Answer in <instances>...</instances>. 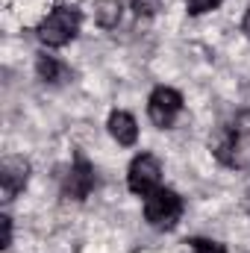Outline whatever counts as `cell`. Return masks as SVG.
Masks as SVG:
<instances>
[{
  "instance_id": "6da1fadb",
  "label": "cell",
  "mask_w": 250,
  "mask_h": 253,
  "mask_svg": "<svg viewBox=\"0 0 250 253\" xmlns=\"http://www.w3.org/2000/svg\"><path fill=\"white\" fill-rule=\"evenodd\" d=\"M209 150L227 168H250V115L218 126L215 135H209Z\"/></svg>"
},
{
  "instance_id": "7a4b0ae2",
  "label": "cell",
  "mask_w": 250,
  "mask_h": 253,
  "mask_svg": "<svg viewBox=\"0 0 250 253\" xmlns=\"http://www.w3.org/2000/svg\"><path fill=\"white\" fill-rule=\"evenodd\" d=\"M80 27H83V12L77 6L59 3L42 18V24L36 27V36L44 47H65L80 36Z\"/></svg>"
},
{
  "instance_id": "3957f363",
  "label": "cell",
  "mask_w": 250,
  "mask_h": 253,
  "mask_svg": "<svg viewBox=\"0 0 250 253\" xmlns=\"http://www.w3.org/2000/svg\"><path fill=\"white\" fill-rule=\"evenodd\" d=\"M183 212H186V203H183V197L174 189L159 186L156 191H150L144 197V218H147V224L153 230H162V233L174 230L180 224Z\"/></svg>"
},
{
  "instance_id": "277c9868",
  "label": "cell",
  "mask_w": 250,
  "mask_h": 253,
  "mask_svg": "<svg viewBox=\"0 0 250 253\" xmlns=\"http://www.w3.org/2000/svg\"><path fill=\"white\" fill-rule=\"evenodd\" d=\"M126 186L138 197H147L150 191L159 189L162 186V162H159V156H153L147 150L138 153L126 168Z\"/></svg>"
},
{
  "instance_id": "5b68a950",
  "label": "cell",
  "mask_w": 250,
  "mask_h": 253,
  "mask_svg": "<svg viewBox=\"0 0 250 253\" xmlns=\"http://www.w3.org/2000/svg\"><path fill=\"white\" fill-rule=\"evenodd\" d=\"M94 186H97V171H94V165L85 159V153L77 150L71 168L65 171V177H62V197L80 203V200H85V197L94 191Z\"/></svg>"
},
{
  "instance_id": "8992f818",
  "label": "cell",
  "mask_w": 250,
  "mask_h": 253,
  "mask_svg": "<svg viewBox=\"0 0 250 253\" xmlns=\"http://www.w3.org/2000/svg\"><path fill=\"white\" fill-rule=\"evenodd\" d=\"M183 112V94L171 85H156L147 97V118L159 129H171Z\"/></svg>"
},
{
  "instance_id": "52a82bcc",
  "label": "cell",
  "mask_w": 250,
  "mask_h": 253,
  "mask_svg": "<svg viewBox=\"0 0 250 253\" xmlns=\"http://www.w3.org/2000/svg\"><path fill=\"white\" fill-rule=\"evenodd\" d=\"M30 183V162L24 156H6L0 165V186H3V200H15L18 191L27 189Z\"/></svg>"
},
{
  "instance_id": "ba28073f",
  "label": "cell",
  "mask_w": 250,
  "mask_h": 253,
  "mask_svg": "<svg viewBox=\"0 0 250 253\" xmlns=\"http://www.w3.org/2000/svg\"><path fill=\"white\" fill-rule=\"evenodd\" d=\"M36 74H39V80L47 83V85H62V83H68V80L74 77L71 68H68L59 56H50V53H39V56H36Z\"/></svg>"
},
{
  "instance_id": "9c48e42d",
  "label": "cell",
  "mask_w": 250,
  "mask_h": 253,
  "mask_svg": "<svg viewBox=\"0 0 250 253\" xmlns=\"http://www.w3.org/2000/svg\"><path fill=\"white\" fill-rule=\"evenodd\" d=\"M106 126H109V135H112L121 147H132V144L138 141V124H135V118H132L129 112H124V109H115V112L109 115Z\"/></svg>"
},
{
  "instance_id": "30bf717a",
  "label": "cell",
  "mask_w": 250,
  "mask_h": 253,
  "mask_svg": "<svg viewBox=\"0 0 250 253\" xmlns=\"http://www.w3.org/2000/svg\"><path fill=\"white\" fill-rule=\"evenodd\" d=\"M124 3L121 0H94V24L103 30H115L121 24Z\"/></svg>"
},
{
  "instance_id": "8fae6325",
  "label": "cell",
  "mask_w": 250,
  "mask_h": 253,
  "mask_svg": "<svg viewBox=\"0 0 250 253\" xmlns=\"http://www.w3.org/2000/svg\"><path fill=\"white\" fill-rule=\"evenodd\" d=\"M186 245H188L191 253H227V245H221V242H215V239H203V236L188 239Z\"/></svg>"
},
{
  "instance_id": "7c38bea8",
  "label": "cell",
  "mask_w": 250,
  "mask_h": 253,
  "mask_svg": "<svg viewBox=\"0 0 250 253\" xmlns=\"http://www.w3.org/2000/svg\"><path fill=\"white\" fill-rule=\"evenodd\" d=\"M129 9L135 12V18H153L162 9V0H129Z\"/></svg>"
},
{
  "instance_id": "4fadbf2b",
  "label": "cell",
  "mask_w": 250,
  "mask_h": 253,
  "mask_svg": "<svg viewBox=\"0 0 250 253\" xmlns=\"http://www.w3.org/2000/svg\"><path fill=\"white\" fill-rule=\"evenodd\" d=\"M224 0H186V12L188 15H206L212 9H218Z\"/></svg>"
},
{
  "instance_id": "5bb4252c",
  "label": "cell",
  "mask_w": 250,
  "mask_h": 253,
  "mask_svg": "<svg viewBox=\"0 0 250 253\" xmlns=\"http://www.w3.org/2000/svg\"><path fill=\"white\" fill-rule=\"evenodd\" d=\"M0 224H3V242H0V248L6 251V248L12 245V218H9V215H3V218H0Z\"/></svg>"
},
{
  "instance_id": "9a60e30c",
  "label": "cell",
  "mask_w": 250,
  "mask_h": 253,
  "mask_svg": "<svg viewBox=\"0 0 250 253\" xmlns=\"http://www.w3.org/2000/svg\"><path fill=\"white\" fill-rule=\"evenodd\" d=\"M242 33L250 39V6H248V12H245V18H242Z\"/></svg>"
}]
</instances>
